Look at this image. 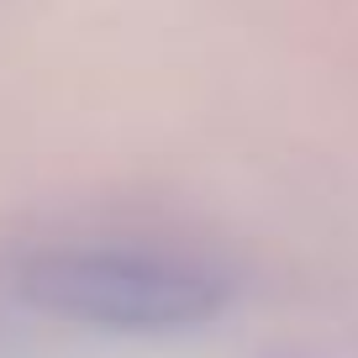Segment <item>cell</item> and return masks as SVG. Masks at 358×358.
<instances>
[{
    "instance_id": "obj_1",
    "label": "cell",
    "mask_w": 358,
    "mask_h": 358,
    "mask_svg": "<svg viewBox=\"0 0 358 358\" xmlns=\"http://www.w3.org/2000/svg\"><path fill=\"white\" fill-rule=\"evenodd\" d=\"M16 295L32 311L90 332H195L232 306L237 285L216 264L158 248H48L27 258Z\"/></svg>"
}]
</instances>
